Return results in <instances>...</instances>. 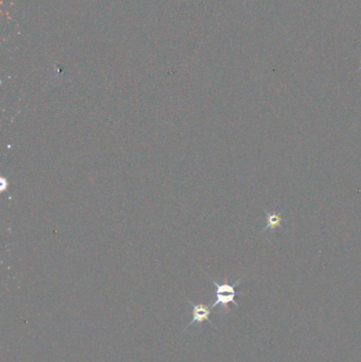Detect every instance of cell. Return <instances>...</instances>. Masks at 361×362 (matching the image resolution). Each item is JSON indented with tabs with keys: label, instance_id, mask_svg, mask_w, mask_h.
Listing matches in <instances>:
<instances>
[{
	"label": "cell",
	"instance_id": "cell-1",
	"mask_svg": "<svg viewBox=\"0 0 361 362\" xmlns=\"http://www.w3.org/2000/svg\"><path fill=\"white\" fill-rule=\"evenodd\" d=\"M240 281H242V278L234 283L233 285H231V284H229L227 282L217 283L215 281H213L214 286H215V288H216V291H215L216 300L211 305V308H215L216 306L220 305L221 308L227 312L229 310V304H233L236 307H238L237 302L235 301V298L238 295V292L235 290V287L238 285Z\"/></svg>",
	"mask_w": 361,
	"mask_h": 362
},
{
	"label": "cell",
	"instance_id": "cell-2",
	"mask_svg": "<svg viewBox=\"0 0 361 362\" xmlns=\"http://www.w3.org/2000/svg\"><path fill=\"white\" fill-rule=\"evenodd\" d=\"M189 303L191 304L193 310H192V320L185 327V329L190 328L193 324H202L204 321L210 323V325L213 327H216L213 324L212 321H210V316L212 315V308L211 305L206 304H195L191 300H189ZM184 329V330H185Z\"/></svg>",
	"mask_w": 361,
	"mask_h": 362
},
{
	"label": "cell",
	"instance_id": "cell-3",
	"mask_svg": "<svg viewBox=\"0 0 361 362\" xmlns=\"http://www.w3.org/2000/svg\"><path fill=\"white\" fill-rule=\"evenodd\" d=\"M266 214V226L263 229V232L267 230L275 231L280 227H283V222L285 219L282 216V212H268L265 210Z\"/></svg>",
	"mask_w": 361,
	"mask_h": 362
},
{
	"label": "cell",
	"instance_id": "cell-4",
	"mask_svg": "<svg viewBox=\"0 0 361 362\" xmlns=\"http://www.w3.org/2000/svg\"><path fill=\"white\" fill-rule=\"evenodd\" d=\"M0 184H2V190H0V191H2V193L6 192L8 185H9L8 179L6 177H2V179H0Z\"/></svg>",
	"mask_w": 361,
	"mask_h": 362
}]
</instances>
